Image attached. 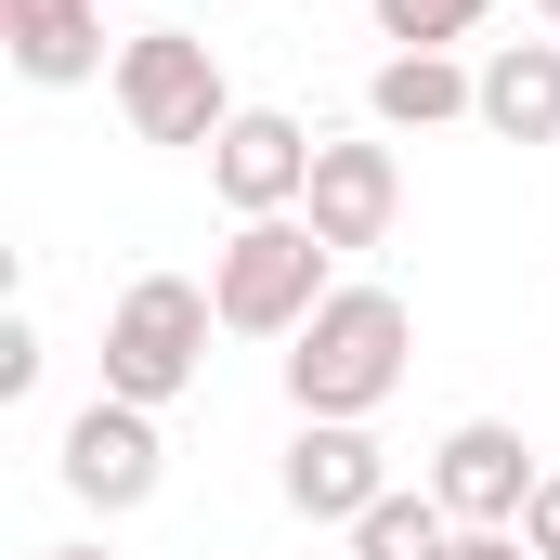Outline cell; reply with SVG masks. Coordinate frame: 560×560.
I'll use <instances>...</instances> for the list:
<instances>
[{
    "label": "cell",
    "mask_w": 560,
    "mask_h": 560,
    "mask_svg": "<svg viewBox=\"0 0 560 560\" xmlns=\"http://www.w3.org/2000/svg\"><path fill=\"white\" fill-rule=\"evenodd\" d=\"M418 365V313L392 287H339L300 339H287V405L300 418H378Z\"/></svg>",
    "instance_id": "obj_1"
},
{
    "label": "cell",
    "mask_w": 560,
    "mask_h": 560,
    "mask_svg": "<svg viewBox=\"0 0 560 560\" xmlns=\"http://www.w3.org/2000/svg\"><path fill=\"white\" fill-rule=\"evenodd\" d=\"M209 300H222V326H235V339H300V326L339 300V248H326L300 209L235 222V235L209 248Z\"/></svg>",
    "instance_id": "obj_2"
},
{
    "label": "cell",
    "mask_w": 560,
    "mask_h": 560,
    "mask_svg": "<svg viewBox=\"0 0 560 560\" xmlns=\"http://www.w3.org/2000/svg\"><path fill=\"white\" fill-rule=\"evenodd\" d=\"M209 326H222V300H209L196 275H131L118 313H105V392L170 418V405L209 378Z\"/></svg>",
    "instance_id": "obj_3"
},
{
    "label": "cell",
    "mask_w": 560,
    "mask_h": 560,
    "mask_svg": "<svg viewBox=\"0 0 560 560\" xmlns=\"http://www.w3.org/2000/svg\"><path fill=\"white\" fill-rule=\"evenodd\" d=\"M118 118L131 143H183V156H209V143L235 131V92H222V52L196 39V26H131L118 39Z\"/></svg>",
    "instance_id": "obj_4"
},
{
    "label": "cell",
    "mask_w": 560,
    "mask_h": 560,
    "mask_svg": "<svg viewBox=\"0 0 560 560\" xmlns=\"http://www.w3.org/2000/svg\"><path fill=\"white\" fill-rule=\"evenodd\" d=\"M52 469H66V495L79 509H105V522H131L143 495L170 482V443H156V405H118V392H92L66 443H52Z\"/></svg>",
    "instance_id": "obj_5"
},
{
    "label": "cell",
    "mask_w": 560,
    "mask_h": 560,
    "mask_svg": "<svg viewBox=\"0 0 560 560\" xmlns=\"http://www.w3.org/2000/svg\"><path fill=\"white\" fill-rule=\"evenodd\" d=\"M313 156H326L313 118H287V105H235V131L209 143V196H222L235 222H275V209L313 196Z\"/></svg>",
    "instance_id": "obj_6"
},
{
    "label": "cell",
    "mask_w": 560,
    "mask_h": 560,
    "mask_svg": "<svg viewBox=\"0 0 560 560\" xmlns=\"http://www.w3.org/2000/svg\"><path fill=\"white\" fill-rule=\"evenodd\" d=\"M535 482H548V469H535V443H522L509 418H456L443 443H430V495H443L469 535H522Z\"/></svg>",
    "instance_id": "obj_7"
},
{
    "label": "cell",
    "mask_w": 560,
    "mask_h": 560,
    "mask_svg": "<svg viewBox=\"0 0 560 560\" xmlns=\"http://www.w3.org/2000/svg\"><path fill=\"white\" fill-rule=\"evenodd\" d=\"M300 222H313L339 261H352V248H392V222H405V156H392V131H378V143H339V131H326Z\"/></svg>",
    "instance_id": "obj_8"
},
{
    "label": "cell",
    "mask_w": 560,
    "mask_h": 560,
    "mask_svg": "<svg viewBox=\"0 0 560 560\" xmlns=\"http://www.w3.org/2000/svg\"><path fill=\"white\" fill-rule=\"evenodd\" d=\"M275 482H287L300 522H339V535H352V522L392 495V456H378V430H365V418H300V443H287Z\"/></svg>",
    "instance_id": "obj_9"
},
{
    "label": "cell",
    "mask_w": 560,
    "mask_h": 560,
    "mask_svg": "<svg viewBox=\"0 0 560 560\" xmlns=\"http://www.w3.org/2000/svg\"><path fill=\"white\" fill-rule=\"evenodd\" d=\"M0 52H13V79H39V92L118 79V52H105V0H0Z\"/></svg>",
    "instance_id": "obj_10"
},
{
    "label": "cell",
    "mask_w": 560,
    "mask_h": 560,
    "mask_svg": "<svg viewBox=\"0 0 560 560\" xmlns=\"http://www.w3.org/2000/svg\"><path fill=\"white\" fill-rule=\"evenodd\" d=\"M365 118H378L392 143L405 131H456V118H482V66H456V52H378Z\"/></svg>",
    "instance_id": "obj_11"
},
{
    "label": "cell",
    "mask_w": 560,
    "mask_h": 560,
    "mask_svg": "<svg viewBox=\"0 0 560 560\" xmlns=\"http://www.w3.org/2000/svg\"><path fill=\"white\" fill-rule=\"evenodd\" d=\"M482 131L495 143H560V39H495L482 52Z\"/></svg>",
    "instance_id": "obj_12"
},
{
    "label": "cell",
    "mask_w": 560,
    "mask_h": 560,
    "mask_svg": "<svg viewBox=\"0 0 560 560\" xmlns=\"http://www.w3.org/2000/svg\"><path fill=\"white\" fill-rule=\"evenodd\" d=\"M456 535H469V522H456V509H443V495H405V482H392V495H378V509H365V522H352V560H456Z\"/></svg>",
    "instance_id": "obj_13"
},
{
    "label": "cell",
    "mask_w": 560,
    "mask_h": 560,
    "mask_svg": "<svg viewBox=\"0 0 560 560\" xmlns=\"http://www.w3.org/2000/svg\"><path fill=\"white\" fill-rule=\"evenodd\" d=\"M482 13H495V0H378V39H392V52H456Z\"/></svg>",
    "instance_id": "obj_14"
},
{
    "label": "cell",
    "mask_w": 560,
    "mask_h": 560,
    "mask_svg": "<svg viewBox=\"0 0 560 560\" xmlns=\"http://www.w3.org/2000/svg\"><path fill=\"white\" fill-rule=\"evenodd\" d=\"M39 365H52V352H39V326L13 313V326H0V405H26V392H39Z\"/></svg>",
    "instance_id": "obj_15"
},
{
    "label": "cell",
    "mask_w": 560,
    "mask_h": 560,
    "mask_svg": "<svg viewBox=\"0 0 560 560\" xmlns=\"http://www.w3.org/2000/svg\"><path fill=\"white\" fill-rule=\"evenodd\" d=\"M522 548H535V560H560V469L535 482V509H522Z\"/></svg>",
    "instance_id": "obj_16"
},
{
    "label": "cell",
    "mask_w": 560,
    "mask_h": 560,
    "mask_svg": "<svg viewBox=\"0 0 560 560\" xmlns=\"http://www.w3.org/2000/svg\"><path fill=\"white\" fill-rule=\"evenodd\" d=\"M456 560H535L522 535H456Z\"/></svg>",
    "instance_id": "obj_17"
},
{
    "label": "cell",
    "mask_w": 560,
    "mask_h": 560,
    "mask_svg": "<svg viewBox=\"0 0 560 560\" xmlns=\"http://www.w3.org/2000/svg\"><path fill=\"white\" fill-rule=\"evenodd\" d=\"M535 13H548V39H560V0H535Z\"/></svg>",
    "instance_id": "obj_18"
},
{
    "label": "cell",
    "mask_w": 560,
    "mask_h": 560,
    "mask_svg": "<svg viewBox=\"0 0 560 560\" xmlns=\"http://www.w3.org/2000/svg\"><path fill=\"white\" fill-rule=\"evenodd\" d=\"M52 560H105V548H52Z\"/></svg>",
    "instance_id": "obj_19"
}]
</instances>
